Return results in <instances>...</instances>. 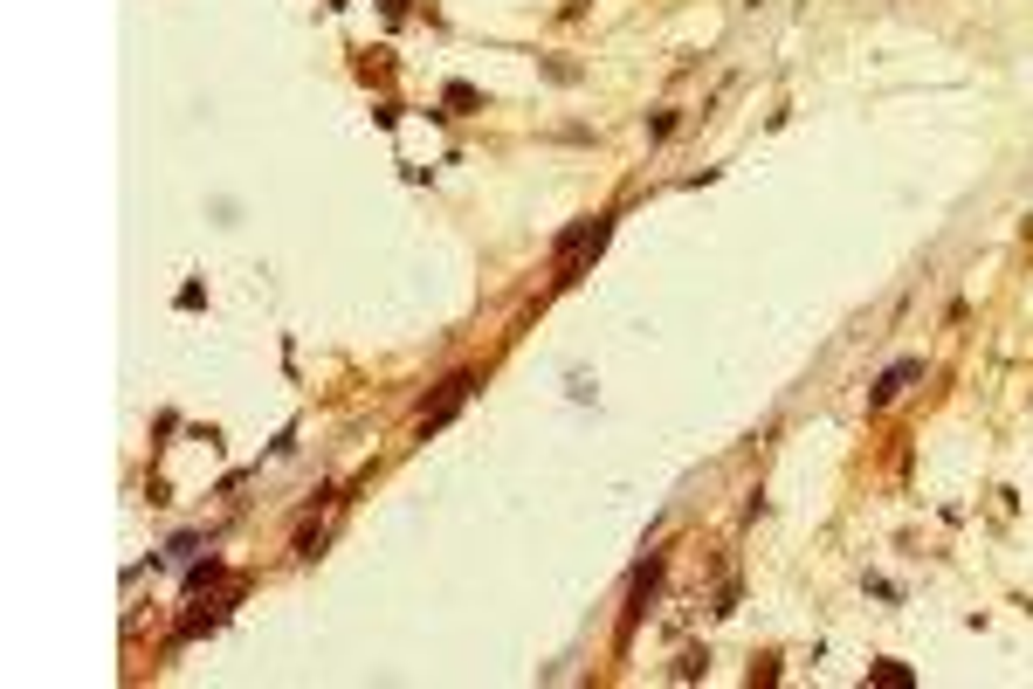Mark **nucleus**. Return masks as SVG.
<instances>
[{"label":"nucleus","instance_id":"1","mask_svg":"<svg viewBox=\"0 0 1033 689\" xmlns=\"http://www.w3.org/2000/svg\"><path fill=\"white\" fill-rule=\"evenodd\" d=\"M469 386H476L469 373H455V379H448V393H441V400H434V407L421 414V428H441V421H448V414H455V407L469 400Z\"/></svg>","mask_w":1033,"mask_h":689},{"label":"nucleus","instance_id":"2","mask_svg":"<svg viewBox=\"0 0 1033 689\" xmlns=\"http://www.w3.org/2000/svg\"><path fill=\"white\" fill-rule=\"evenodd\" d=\"M916 373H923V359H896V366H889V373L875 379V407H882V400H896V393H903V386H910Z\"/></svg>","mask_w":1033,"mask_h":689}]
</instances>
